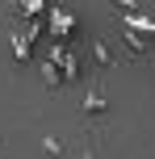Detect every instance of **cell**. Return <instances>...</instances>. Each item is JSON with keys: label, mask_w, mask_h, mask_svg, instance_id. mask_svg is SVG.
<instances>
[{"label": "cell", "mask_w": 155, "mask_h": 159, "mask_svg": "<svg viewBox=\"0 0 155 159\" xmlns=\"http://www.w3.org/2000/svg\"><path fill=\"white\" fill-rule=\"evenodd\" d=\"M80 113H84V121H88V126H101V121L109 117L105 75H92V80H88V88H84V96H80Z\"/></svg>", "instance_id": "1"}, {"label": "cell", "mask_w": 155, "mask_h": 159, "mask_svg": "<svg viewBox=\"0 0 155 159\" xmlns=\"http://www.w3.org/2000/svg\"><path fill=\"white\" fill-rule=\"evenodd\" d=\"M88 50H92V63H97V75H105V80H109V71L117 67V55H113V46H109L105 38H92V42H88Z\"/></svg>", "instance_id": "2"}, {"label": "cell", "mask_w": 155, "mask_h": 159, "mask_svg": "<svg viewBox=\"0 0 155 159\" xmlns=\"http://www.w3.org/2000/svg\"><path fill=\"white\" fill-rule=\"evenodd\" d=\"M8 46H13V59H17V63H30V42H25L21 34H8Z\"/></svg>", "instance_id": "3"}, {"label": "cell", "mask_w": 155, "mask_h": 159, "mask_svg": "<svg viewBox=\"0 0 155 159\" xmlns=\"http://www.w3.org/2000/svg\"><path fill=\"white\" fill-rule=\"evenodd\" d=\"M42 151H46V155H67V143L55 138V134H46V138H42Z\"/></svg>", "instance_id": "4"}]
</instances>
